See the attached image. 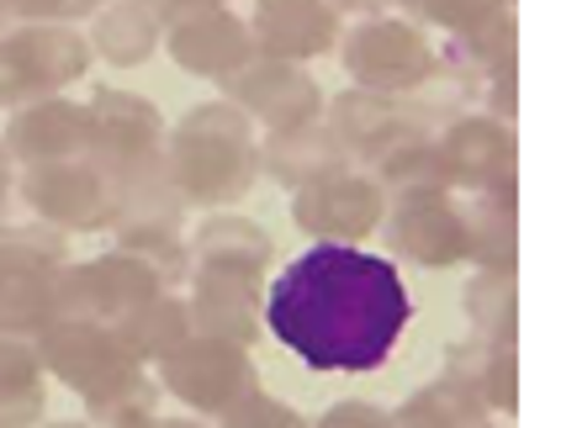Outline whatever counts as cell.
I'll use <instances>...</instances> for the list:
<instances>
[{
  "instance_id": "obj_1",
  "label": "cell",
  "mask_w": 561,
  "mask_h": 428,
  "mask_svg": "<svg viewBox=\"0 0 561 428\" xmlns=\"http://www.w3.org/2000/svg\"><path fill=\"white\" fill-rule=\"evenodd\" d=\"M408 286L392 259L344 244L302 248L271 286L265 323L312 370H376L403 338Z\"/></svg>"
}]
</instances>
